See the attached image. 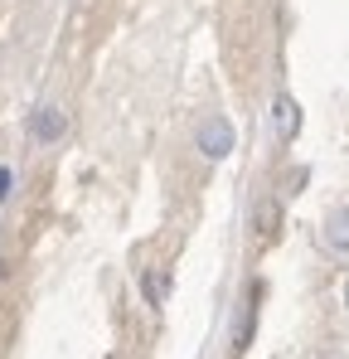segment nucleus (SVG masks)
Segmentation results:
<instances>
[{"label":"nucleus","mask_w":349,"mask_h":359,"mask_svg":"<svg viewBox=\"0 0 349 359\" xmlns=\"http://www.w3.org/2000/svg\"><path fill=\"white\" fill-rule=\"evenodd\" d=\"M252 320H257V306L247 301V306H242V320H238V335H233V350H247V340H252Z\"/></svg>","instance_id":"39448f33"},{"label":"nucleus","mask_w":349,"mask_h":359,"mask_svg":"<svg viewBox=\"0 0 349 359\" xmlns=\"http://www.w3.org/2000/svg\"><path fill=\"white\" fill-rule=\"evenodd\" d=\"M252 224H262V233H272V224H277V204H272V199H262V204H257V214H252Z\"/></svg>","instance_id":"0eeeda50"},{"label":"nucleus","mask_w":349,"mask_h":359,"mask_svg":"<svg viewBox=\"0 0 349 359\" xmlns=\"http://www.w3.org/2000/svg\"><path fill=\"white\" fill-rule=\"evenodd\" d=\"M10 194V170H0V199Z\"/></svg>","instance_id":"6e6552de"},{"label":"nucleus","mask_w":349,"mask_h":359,"mask_svg":"<svg viewBox=\"0 0 349 359\" xmlns=\"http://www.w3.org/2000/svg\"><path fill=\"white\" fill-rule=\"evenodd\" d=\"M165 292H170V277L165 272H146V297H151V306H160Z\"/></svg>","instance_id":"423d86ee"},{"label":"nucleus","mask_w":349,"mask_h":359,"mask_svg":"<svg viewBox=\"0 0 349 359\" xmlns=\"http://www.w3.org/2000/svg\"><path fill=\"white\" fill-rule=\"evenodd\" d=\"M272 121H277V141L291 146V141H296V131H301V107H296V97H291V93H282V97L272 102Z\"/></svg>","instance_id":"f03ea898"},{"label":"nucleus","mask_w":349,"mask_h":359,"mask_svg":"<svg viewBox=\"0 0 349 359\" xmlns=\"http://www.w3.org/2000/svg\"><path fill=\"white\" fill-rule=\"evenodd\" d=\"M325 248L335 252V257H349V209H330L325 214Z\"/></svg>","instance_id":"7ed1b4c3"},{"label":"nucleus","mask_w":349,"mask_h":359,"mask_svg":"<svg viewBox=\"0 0 349 359\" xmlns=\"http://www.w3.org/2000/svg\"><path fill=\"white\" fill-rule=\"evenodd\" d=\"M63 126H68V121H63V107H54V102H49V107H39L34 121H29L34 141H58V136H63Z\"/></svg>","instance_id":"20e7f679"},{"label":"nucleus","mask_w":349,"mask_h":359,"mask_svg":"<svg viewBox=\"0 0 349 359\" xmlns=\"http://www.w3.org/2000/svg\"><path fill=\"white\" fill-rule=\"evenodd\" d=\"M233 141H238V131H233L228 117H209V121H199V131H194V146H199L204 161H228Z\"/></svg>","instance_id":"f257e3e1"}]
</instances>
